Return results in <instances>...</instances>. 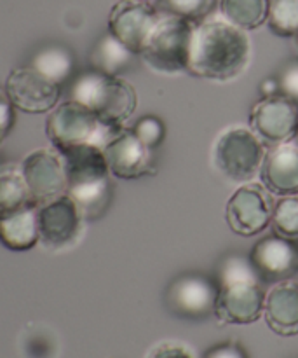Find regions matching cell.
<instances>
[{
	"label": "cell",
	"instance_id": "obj_1",
	"mask_svg": "<svg viewBox=\"0 0 298 358\" xmlns=\"http://www.w3.org/2000/svg\"><path fill=\"white\" fill-rule=\"evenodd\" d=\"M251 62L248 31L223 17L195 23L188 73L199 79L230 83L246 72Z\"/></svg>",
	"mask_w": 298,
	"mask_h": 358
},
{
	"label": "cell",
	"instance_id": "obj_2",
	"mask_svg": "<svg viewBox=\"0 0 298 358\" xmlns=\"http://www.w3.org/2000/svg\"><path fill=\"white\" fill-rule=\"evenodd\" d=\"M66 173V194L84 220L100 219L112 201V173L101 147L82 143L58 150Z\"/></svg>",
	"mask_w": 298,
	"mask_h": 358
},
{
	"label": "cell",
	"instance_id": "obj_3",
	"mask_svg": "<svg viewBox=\"0 0 298 358\" xmlns=\"http://www.w3.org/2000/svg\"><path fill=\"white\" fill-rule=\"evenodd\" d=\"M70 100L87 107L105 124L117 129L124 128L138 107V94L128 80L94 69L80 73L73 80Z\"/></svg>",
	"mask_w": 298,
	"mask_h": 358
},
{
	"label": "cell",
	"instance_id": "obj_4",
	"mask_svg": "<svg viewBox=\"0 0 298 358\" xmlns=\"http://www.w3.org/2000/svg\"><path fill=\"white\" fill-rule=\"evenodd\" d=\"M267 147L248 126H229L216 135L209 150L211 166L230 184H248L260 175Z\"/></svg>",
	"mask_w": 298,
	"mask_h": 358
},
{
	"label": "cell",
	"instance_id": "obj_5",
	"mask_svg": "<svg viewBox=\"0 0 298 358\" xmlns=\"http://www.w3.org/2000/svg\"><path fill=\"white\" fill-rule=\"evenodd\" d=\"M195 23L170 14H161L156 28L140 51V58L152 72L180 76L188 72Z\"/></svg>",
	"mask_w": 298,
	"mask_h": 358
},
{
	"label": "cell",
	"instance_id": "obj_6",
	"mask_svg": "<svg viewBox=\"0 0 298 358\" xmlns=\"http://www.w3.org/2000/svg\"><path fill=\"white\" fill-rule=\"evenodd\" d=\"M117 131V128L105 124L93 110L73 100L56 105L45 122V135L56 150L82 143L103 149Z\"/></svg>",
	"mask_w": 298,
	"mask_h": 358
},
{
	"label": "cell",
	"instance_id": "obj_7",
	"mask_svg": "<svg viewBox=\"0 0 298 358\" xmlns=\"http://www.w3.org/2000/svg\"><path fill=\"white\" fill-rule=\"evenodd\" d=\"M274 201L272 194L257 182L237 185L225 206L227 226L243 238L257 236L271 227Z\"/></svg>",
	"mask_w": 298,
	"mask_h": 358
},
{
	"label": "cell",
	"instance_id": "obj_8",
	"mask_svg": "<svg viewBox=\"0 0 298 358\" xmlns=\"http://www.w3.org/2000/svg\"><path fill=\"white\" fill-rule=\"evenodd\" d=\"M220 285L202 273H185L174 278L166 292V306L184 320H204L215 315Z\"/></svg>",
	"mask_w": 298,
	"mask_h": 358
},
{
	"label": "cell",
	"instance_id": "obj_9",
	"mask_svg": "<svg viewBox=\"0 0 298 358\" xmlns=\"http://www.w3.org/2000/svg\"><path fill=\"white\" fill-rule=\"evenodd\" d=\"M250 128L265 145L292 142L298 135V101L281 93L260 98L250 112Z\"/></svg>",
	"mask_w": 298,
	"mask_h": 358
},
{
	"label": "cell",
	"instance_id": "obj_10",
	"mask_svg": "<svg viewBox=\"0 0 298 358\" xmlns=\"http://www.w3.org/2000/svg\"><path fill=\"white\" fill-rule=\"evenodd\" d=\"M37 215L40 243L49 250H63L79 240L84 217L68 194L38 206Z\"/></svg>",
	"mask_w": 298,
	"mask_h": 358
},
{
	"label": "cell",
	"instance_id": "obj_11",
	"mask_svg": "<svg viewBox=\"0 0 298 358\" xmlns=\"http://www.w3.org/2000/svg\"><path fill=\"white\" fill-rule=\"evenodd\" d=\"M6 91L14 107L27 114H45L58 105L59 84L42 76L33 66L13 70L6 80Z\"/></svg>",
	"mask_w": 298,
	"mask_h": 358
},
{
	"label": "cell",
	"instance_id": "obj_12",
	"mask_svg": "<svg viewBox=\"0 0 298 358\" xmlns=\"http://www.w3.org/2000/svg\"><path fill=\"white\" fill-rule=\"evenodd\" d=\"M112 177L122 180L152 177L157 173L154 150L149 149L133 129H119L110 142L103 147Z\"/></svg>",
	"mask_w": 298,
	"mask_h": 358
},
{
	"label": "cell",
	"instance_id": "obj_13",
	"mask_svg": "<svg viewBox=\"0 0 298 358\" xmlns=\"http://www.w3.org/2000/svg\"><path fill=\"white\" fill-rule=\"evenodd\" d=\"M21 173L37 206L66 194V173L58 150L37 149L21 161Z\"/></svg>",
	"mask_w": 298,
	"mask_h": 358
},
{
	"label": "cell",
	"instance_id": "obj_14",
	"mask_svg": "<svg viewBox=\"0 0 298 358\" xmlns=\"http://www.w3.org/2000/svg\"><path fill=\"white\" fill-rule=\"evenodd\" d=\"M156 6L143 0H121L108 14V31L140 55L159 21Z\"/></svg>",
	"mask_w": 298,
	"mask_h": 358
},
{
	"label": "cell",
	"instance_id": "obj_15",
	"mask_svg": "<svg viewBox=\"0 0 298 358\" xmlns=\"http://www.w3.org/2000/svg\"><path fill=\"white\" fill-rule=\"evenodd\" d=\"M250 259L264 283L292 280L298 273V240L267 234L255 243Z\"/></svg>",
	"mask_w": 298,
	"mask_h": 358
},
{
	"label": "cell",
	"instance_id": "obj_16",
	"mask_svg": "<svg viewBox=\"0 0 298 358\" xmlns=\"http://www.w3.org/2000/svg\"><path fill=\"white\" fill-rule=\"evenodd\" d=\"M265 290L262 283L220 287L215 317L225 325H250L264 317Z\"/></svg>",
	"mask_w": 298,
	"mask_h": 358
},
{
	"label": "cell",
	"instance_id": "obj_17",
	"mask_svg": "<svg viewBox=\"0 0 298 358\" xmlns=\"http://www.w3.org/2000/svg\"><path fill=\"white\" fill-rule=\"evenodd\" d=\"M260 184L272 196L298 194V143L295 140L272 145L260 168Z\"/></svg>",
	"mask_w": 298,
	"mask_h": 358
},
{
	"label": "cell",
	"instance_id": "obj_18",
	"mask_svg": "<svg viewBox=\"0 0 298 358\" xmlns=\"http://www.w3.org/2000/svg\"><path fill=\"white\" fill-rule=\"evenodd\" d=\"M264 318L278 336L298 334V282L293 278L278 282L265 292Z\"/></svg>",
	"mask_w": 298,
	"mask_h": 358
},
{
	"label": "cell",
	"instance_id": "obj_19",
	"mask_svg": "<svg viewBox=\"0 0 298 358\" xmlns=\"http://www.w3.org/2000/svg\"><path fill=\"white\" fill-rule=\"evenodd\" d=\"M37 212L38 206L31 205L0 219V243L13 252L31 250L40 241Z\"/></svg>",
	"mask_w": 298,
	"mask_h": 358
},
{
	"label": "cell",
	"instance_id": "obj_20",
	"mask_svg": "<svg viewBox=\"0 0 298 358\" xmlns=\"http://www.w3.org/2000/svg\"><path fill=\"white\" fill-rule=\"evenodd\" d=\"M135 56L138 55L108 31L94 44L93 51H91V69L100 70L108 76L121 77V73L133 65Z\"/></svg>",
	"mask_w": 298,
	"mask_h": 358
},
{
	"label": "cell",
	"instance_id": "obj_21",
	"mask_svg": "<svg viewBox=\"0 0 298 358\" xmlns=\"http://www.w3.org/2000/svg\"><path fill=\"white\" fill-rule=\"evenodd\" d=\"M31 205L35 203L31 199L27 180L21 173V166L2 164L0 166V219H6Z\"/></svg>",
	"mask_w": 298,
	"mask_h": 358
},
{
	"label": "cell",
	"instance_id": "obj_22",
	"mask_svg": "<svg viewBox=\"0 0 298 358\" xmlns=\"http://www.w3.org/2000/svg\"><path fill=\"white\" fill-rule=\"evenodd\" d=\"M218 6L223 20L251 31L267 23L271 0H220Z\"/></svg>",
	"mask_w": 298,
	"mask_h": 358
},
{
	"label": "cell",
	"instance_id": "obj_23",
	"mask_svg": "<svg viewBox=\"0 0 298 358\" xmlns=\"http://www.w3.org/2000/svg\"><path fill=\"white\" fill-rule=\"evenodd\" d=\"M30 66H33L37 72H40L52 83L63 84L72 76L75 58H73L72 51L65 45H45L40 51L35 52Z\"/></svg>",
	"mask_w": 298,
	"mask_h": 358
},
{
	"label": "cell",
	"instance_id": "obj_24",
	"mask_svg": "<svg viewBox=\"0 0 298 358\" xmlns=\"http://www.w3.org/2000/svg\"><path fill=\"white\" fill-rule=\"evenodd\" d=\"M269 30L281 38H295L298 34V0H271Z\"/></svg>",
	"mask_w": 298,
	"mask_h": 358
},
{
	"label": "cell",
	"instance_id": "obj_25",
	"mask_svg": "<svg viewBox=\"0 0 298 358\" xmlns=\"http://www.w3.org/2000/svg\"><path fill=\"white\" fill-rule=\"evenodd\" d=\"M220 287L236 285V283H264L260 275L255 269L250 255L232 254L227 255L218 266V278H216Z\"/></svg>",
	"mask_w": 298,
	"mask_h": 358
},
{
	"label": "cell",
	"instance_id": "obj_26",
	"mask_svg": "<svg viewBox=\"0 0 298 358\" xmlns=\"http://www.w3.org/2000/svg\"><path fill=\"white\" fill-rule=\"evenodd\" d=\"M218 0H156V9L161 14L184 17L192 23H201L211 16Z\"/></svg>",
	"mask_w": 298,
	"mask_h": 358
},
{
	"label": "cell",
	"instance_id": "obj_27",
	"mask_svg": "<svg viewBox=\"0 0 298 358\" xmlns=\"http://www.w3.org/2000/svg\"><path fill=\"white\" fill-rule=\"evenodd\" d=\"M271 227L276 234L298 240V194L283 196L274 203Z\"/></svg>",
	"mask_w": 298,
	"mask_h": 358
},
{
	"label": "cell",
	"instance_id": "obj_28",
	"mask_svg": "<svg viewBox=\"0 0 298 358\" xmlns=\"http://www.w3.org/2000/svg\"><path fill=\"white\" fill-rule=\"evenodd\" d=\"M133 133L145 143L149 149H157L166 138V124L157 115H143L133 126Z\"/></svg>",
	"mask_w": 298,
	"mask_h": 358
},
{
	"label": "cell",
	"instance_id": "obj_29",
	"mask_svg": "<svg viewBox=\"0 0 298 358\" xmlns=\"http://www.w3.org/2000/svg\"><path fill=\"white\" fill-rule=\"evenodd\" d=\"M279 93L298 101V59L290 62L278 77Z\"/></svg>",
	"mask_w": 298,
	"mask_h": 358
},
{
	"label": "cell",
	"instance_id": "obj_30",
	"mask_svg": "<svg viewBox=\"0 0 298 358\" xmlns=\"http://www.w3.org/2000/svg\"><path fill=\"white\" fill-rule=\"evenodd\" d=\"M14 105L10 101L9 94H7L6 87H0V143L3 142L9 131L14 126V119H16V114H14Z\"/></svg>",
	"mask_w": 298,
	"mask_h": 358
},
{
	"label": "cell",
	"instance_id": "obj_31",
	"mask_svg": "<svg viewBox=\"0 0 298 358\" xmlns=\"http://www.w3.org/2000/svg\"><path fill=\"white\" fill-rule=\"evenodd\" d=\"M202 358H248V353L246 350L241 345H237V343L227 341L206 350Z\"/></svg>",
	"mask_w": 298,
	"mask_h": 358
},
{
	"label": "cell",
	"instance_id": "obj_32",
	"mask_svg": "<svg viewBox=\"0 0 298 358\" xmlns=\"http://www.w3.org/2000/svg\"><path fill=\"white\" fill-rule=\"evenodd\" d=\"M149 358H194L184 346L174 345V343H163L157 345L156 348L150 352Z\"/></svg>",
	"mask_w": 298,
	"mask_h": 358
},
{
	"label": "cell",
	"instance_id": "obj_33",
	"mask_svg": "<svg viewBox=\"0 0 298 358\" xmlns=\"http://www.w3.org/2000/svg\"><path fill=\"white\" fill-rule=\"evenodd\" d=\"M260 94L262 98H267V96H274V94H279V80L278 77H267V79L262 80L260 84Z\"/></svg>",
	"mask_w": 298,
	"mask_h": 358
},
{
	"label": "cell",
	"instance_id": "obj_34",
	"mask_svg": "<svg viewBox=\"0 0 298 358\" xmlns=\"http://www.w3.org/2000/svg\"><path fill=\"white\" fill-rule=\"evenodd\" d=\"M295 44H297V49H298V34L295 35Z\"/></svg>",
	"mask_w": 298,
	"mask_h": 358
},
{
	"label": "cell",
	"instance_id": "obj_35",
	"mask_svg": "<svg viewBox=\"0 0 298 358\" xmlns=\"http://www.w3.org/2000/svg\"><path fill=\"white\" fill-rule=\"evenodd\" d=\"M143 2H150V0H143Z\"/></svg>",
	"mask_w": 298,
	"mask_h": 358
},
{
	"label": "cell",
	"instance_id": "obj_36",
	"mask_svg": "<svg viewBox=\"0 0 298 358\" xmlns=\"http://www.w3.org/2000/svg\"><path fill=\"white\" fill-rule=\"evenodd\" d=\"M295 140H297V143H298V135H297V138H295Z\"/></svg>",
	"mask_w": 298,
	"mask_h": 358
}]
</instances>
